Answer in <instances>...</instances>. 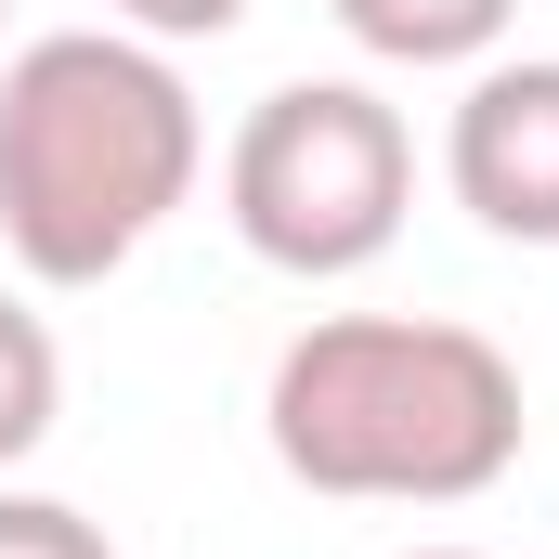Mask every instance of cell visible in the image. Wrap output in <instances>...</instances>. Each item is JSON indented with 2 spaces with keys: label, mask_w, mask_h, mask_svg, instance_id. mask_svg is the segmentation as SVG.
I'll return each mask as SVG.
<instances>
[{
  "label": "cell",
  "mask_w": 559,
  "mask_h": 559,
  "mask_svg": "<svg viewBox=\"0 0 559 559\" xmlns=\"http://www.w3.org/2000/svg\"><path fill=\"white\" fill-rule=\"evenodd\" d=\"M0 559H118V547H105L92 508H66V495H13V481H0Z\"/></svg>",
  "instance_id": "obj_7"
},
{
  "label": "cell",
  "mask_w": 559,
  "mask_h": 559,
  "mask_svg": "<svg viewBox=\"0 0 559 559\" xmlns=\"http://www.w3.org/2000/svg\"><path fill=\"white\" fill-rule=\"evenodd\" d=\"M105 13H118L131 39H156V52H169V39H235V26H248V0H105Z\"/></svg>",
  "instance_id": "obj_8"
},
{
  "label": "cell",
  "mask_w": 559,
  "mask_h": 559,
  "mask_svg": "<svg viewBox=\"0 0 559 559\" xmlns=\"http://www.w3.org/2000/svg\"><path fill=\"white\" fill-rule=\"evenodd\" d=\"M378 66H481L521 0H325Z\"/></svg>",
  "instance_id": "obj_5"
},
{
  "label": "cell",
  "mask_w": 559,
  "mask_h": 559,
  "mask_svg": "<svg viewBox=\"0 0 559 559\" xmlns=\"http://www.w3.org/2000/svg\"><path fill=\"white\" fill-rule=\"evenodd\" d=\"M404 559H481V547H404Z\"/></svg>",
  "instance_id": "obj_9"
},
{
  "label": "cell",
  "mask_w": 559,
  "mask_h": 559,
  "mask_svg": "<svg viewBox=\"0 0 559 559\" xmlns=\"http://www.w3.org/2000/svg\"><path fill=\"white\" fill-rule=\"evenodd\" d=\"M442 182L481 235L508 248H559V52L481 66L442 118Z\"/></svg>",
  "instance_id": "obj_4"
},
{
  "label": "cell",
  "mask_w": 559,
  "mask_h": 559,
  "mask_svg": "<svg viewBox=\"0 0 559 559\" xmlns=\"http://www.w3.org/2000/svg\"><path fill=\"white\" fill-rule=\"evenodd\" d=\"M0 13H13V0H0Z\"/></svg>",
  "instance_id": "obj_10"
},
{
  "label": "cell",
  "mask_w": 559,
  "mask_h": 559,
  "mask_svg": "<svg viewBox=\"0 0 559 559\" xmlns=\"http://www.w3.org/2000/svg\"><path fill=\"white\" fill-rule=\"evenodd\" d=\"M66 417V352H52V325L0 286V468H26L39 442Z\"/></svg>",
  "instance_id": "obj_6"
},
{
  "label": "cell",
  "mask_w": 559,
  "mask_h": 559,
  "mask_svg": "<svg viewBox=\"0 0 559 559\" xmlns=\"http://www.w3.org/2000/svg\"><path fill=\"white\" fill-rule=\"evenodd\" d=\"M209 118L131 26H52L0 66V248L26 286H105L195 195Z\"/></svg>",
  "instance_id": "obj_1"
},
{
  "label": "cell",
  "mask_w": 559,
  "mask_h": 559,
  "mask_svg": "<svg viewBox=\"0 0 559 559\" xmlns=\"http://www.w3.org/2000/svg\"><path fill=\"white\" fill-rule=\"evenodd\" d=\"M274 468L352 508H468L521 468V365L455 312H325L274 352Z\"/></svg>",
  "instance_id": "obj_2"
},
{
  "label": "cell",
  "mask_w": 559,
  "mask_h": 559,
  "mask_svg": "<svg viewBox=\"0 0 559 559\" xmlns=\"http://www.w3.org/2000/svg\"><path fill=\"white\" fill-rule=\"evenodd\" d=\"M404 209H417V131L365 79H286L222 143V222L248 235V261L299 286L365 274L404 235Z\"/></svg>",
  "instance_id": "obj_3"
}]
</instances>
